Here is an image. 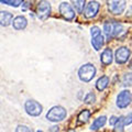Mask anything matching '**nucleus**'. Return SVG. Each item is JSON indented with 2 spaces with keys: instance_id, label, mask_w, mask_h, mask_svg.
Here are the masks:
<instances>
[{
  "instance_id": "1",
  "label": "nucleus",
  "mask_w": 132,
  "mask_h": 132,
  "mask_svg": "<svg viewBox=\"0 0 132 132\" xmlns=\"http://www.w3.org/2000/svg\"><path fill=\"white\" fill-rule=\"evenodd\" d=\"M67 116V112H66V109L62 106H55L48 110V112L46 114V118L48 121L52 122H59L64 120Z\"/></svg>"
},
{
  "instance_id": "2",
  "label": "nucleus",
  "mask_w": 132,
  "mask_h": 132,
  "mask_svg": "<svg viewBox=\"0 0 132 132\" xmlns=\"http://www.w3.org/2000/svg\"><path fill=\"white\" fill-rule=\"evenodd\" d=\"M96 75V67L93 64H85L78 71V77L81 81L88 82Z\"/></svg>"
},
{
  "instance_id": "3",
  "label": "nucleus",
  "mask_w": 132,
  "mask_h": 132,
  "mask_svg": "<svg viewBox=\"0 0 132 132\" xmlns=\"http://www.w3.org/2000/svg\"><path fill=\"white\" fill-rule=\"evenodd\" d=\"M108 9L112 14L120 15L126 9L127 1L126 0H107Z\"/></svg>"
},
{
  "instance_id": "4",
  "label": "nucleus",
  "mask_w": 132,
  "mask_h": 132,
  "mask_svg": "<svg viewBox=\"0 0 132 132\" xmlns=\"http://www.w3.org/2000/svg\"><path fill=\"white\" fill-rule=\"evenodd\" d=\"M122 24L116 21H111V22H106L104 24V30L106 32V34L108 38H112V36H117L121 33L122 31Z\"/></svg>"
},
{
  "instance_id": "5",
  "label": "nucleus",
  "mask_w": 132,
  "mask_h": 132,
  "mask_svg": "<svg viewBox=\"0 0 132 132\" xmlns=\"http://www.w3.org/2000/svg\"><path fill=\"white\" fill-rule=\"evenodd\" d=\"M24 109H26L27 113L29 116H32V117H38L42 113L43 110L42 106L35 100H28L24 105Z\"/></svg>"
},
{
  "instance_id": "6",
  "label": "nucleus",
  "mask_w": 132,
  "mask_h": 132,
  "mask_svg": "<svg viewBox=\"0 0 132 132\" xmlns=\"http://www.w3.org/2000/svg\"><path fill=\"white\" fill-rule=\"evenodd\" d=\"M92 44L94 48L96 50V51H99L102 45H104L105 41H104V36L101 35V32H100V29H99L98 27H94L92 29Z\"/></svg>"
},
{
  "instance_id": "7",
  "label": "nucleus",
  "mask_w": 132,
  "mask_h": 132,
  "mask_svg": "<svg viewBox=\"0 0 132 132\" xmlns=\"http://www.w3.org/2000/svg\"><path fill=\"white\" fill-rule=\"evenodd\" d=\"M36 13L41 20H45L48 18L50 13H51V5L46 0H41L36 8Z\"/></svg>"
},
{
  "instance_id": "8",
  "label": "nucleus",
  "mask_w": 132,
  "mask_h": 132,
  "mask_svg": "<svg viewBox=\"0 0 132 132\" xmlns=\"http://www.w3.org/2000/svg\"><path fill=\"white\" fill-rule=\"evenodd\" d=\"M59 10H60L61 15L63 16L65 20H67V21H72V20L75 18V11L73 10L72 6L67 2H62L60 5Z\"/></svg>"
},
{
  "instance_id": "9",
  "label": "nucleus",
  "mask_w": 132,
  "mask_h": 132,
  "mask_svg": "<svg viewBox=\"0 0 132 132\" xmlns=\"http://www.w3.org/2000/svg\"><path fill=\"white\" fill-rule=\"evenodd\" d=\"M131 102V93L129 90H123L117 97V106L119 108H127Z\"/></svg>"
},
{
  "instance_id": "10",
  "label": "nucleus",
  "mask_w": 132,
  "mask_h": 132,
  "mask_svg": "<svg viewBox=\"0 0 132 132\" xmlns=\"http://www.w3.org/2000/svg\"><path fill=\"white\" fill-rule=\"evenodd\" d=\"M130 57V50L122 46L116 51V62L117 64H125Z\"/></svg>"
},
{
  "instance_id": "11",
  "label": "nucleus",
  "mask_w": 132,
  "mask_h": 132,
  "mask_svg": "<svg viewBox=\"0 0 132 132\" xmlns=\"http://www.w3.org/2000/svg\"><path fill=\"white\" fill-rule=\"evenodd\" d=\"M99 8H100V5L99 2L97 1H90L87 6H86V9H85V16L86 18H95L97 15L98 11H99Z\"/></svg>"
},
{
  "instance_id": "12",
  "label": "nucleus",
  "mask_w": 132,
  "mask_h": 132,
  "mask_svg": "<svg viewBox=\"0 0 132 132\" xmlns=\"http://www.w3.org/2000/svg\"><path fill=\"white\" fill-rule=\"evenodd\" d=\"M12 18H13V15H12V13H10V12L0 11V26H2V27L10 26Z\"/></svg>"
},
{
  "instance_id": "13",
  "label": "nucleus",
  "mask_w": 132,
  "mask_h": 132,
  "mask_svg": "<svg viewBox=\"0 0 132 132\" xmlns=\"http://www.w3.org/2000/svg\"><path fill=\"white\" fill-rule=\"evenodd\" d=\"M100 61L104 65H110L112 63V51L110 48H106L104 52L101 53L100 56Z\"/></svg>"
},
{
  "instance_id": "14",
  "label": "nucleus",
  "mask_w": 132,
  "mask_h": 132,
  "mask_svg": "<svg viewBox=\"0 0 132 132\" xmlns=\"http://www.w3.org/2000/svg\"><path fill=\"white\" fill-rule=\"evenodd\" d=\"M12 24H13V28L15 29V30H23V29H26L27 24H28V21H27V19L24 18V16L19 15L13 20Z\"/></svg>"
},
{
  "instance_id": "15",
  "label": "nucleus",
  "mask_w": 132,
  "mask_h": 132,
  "mask_svg": "<svg viewBox=\"0 0 132 132\" xmlns=\"http://www.w3.org/2000/svg\"><path fill=\"white\" fill-rule=\"evenodd\" d=\"M108 84H109V77L108 76H101L96 82V87L98 90H104L108 87Z\"/></svg>"
},
{
  "instance_id": "16",
  "label": "nucleus",
  "mask_w": 132,
  "mask_h": 132,
  "mask_svg": "<svg viewBox=\"0 0 132 132\" xmlns=\"http://www.w3.org/2000/svg\"><path fill=\"white\" fill-rule=\"evenodd\" d=\"M106 121H107V118L105 117V116H102V117H99V118H97L96 120L93 122V125H92V127H90V129L94 130V131L95 130H98L99 128H101V127L105 126Z\"/></svg>"
},
{
  "instance_id": "17",
  "label": "nucleus",
  "mask_w": 132,
  "mask_h": 132,
  "mask_svg": "<svg viewBox=\"0 0 132 132\" xmlns=\"http://www.w3.org/2000/svg\"><path fill=\"white\" fill-rule=\"evenodd\" d=\"M71 1L77 12L80 13V12L84 11V7L86 6V0H71Z\"/></svg>"
},
{
  "instance_id": "18",
  "label": "nucleus",
  "mask_w": 132,
  "mask_h": 132,
  "mask_svg": "<svg viewBox=\"0 0 132 132\" xmlns=\"http://www.w3.org/2000/svg\"><path fill=\"white\" fill-rule=\"evenodd\" d=\"M90 114H92V112H90L89 110H86V109L82 110L79 112V114H78V120L81 122H87L90 118Z\"/></svg>"
},
{
  "instance_id": "19",
  "label": "nucleus",
  "mask_w": 132,
  "mask_h": 132,
  "mask_svg": "<svg viewBox=\"0 0 132 132\" xmlns=\"http://www.w3.org/2000/svg\"><path fill=\"white\" fill-rule=\"evenodd\" d=\"M23 0H0L1 3H5V5L11 6V7H19L22 3Z\"/></svg>"
},
{
  "instance_id": "20",
  "label": "nucleus",
  "mask_w": 132,
  "mask_h": 132,
  "mask_svg": "<svg viewBox=\"0 0 132 132\" xmlns=\"http://www.w3.org/2000/svg\"><path fill=\"white\" fill-rule=\"evenodd\" d=\"M96 101V96H95V95L93 94V93H89L87 96L85 97V102L86 104H94V102Z\"/></svg>"
},
{
  "instance_id": "21",
  "label": "nucleus",
  "mask_w": 132,
  "mask_h": 132,
  "mask_svg": "<svg viewBox=\"0 0 132 132\" xmlns=\"http://www.w3.org/2000/svg\"><path fill=\"white\" fill-rule=\"evenodd\" d=\"M15 132H31V129H30L29 127H27V126H22V125H20V126L16 127Z\"/></svg>"
},
{
  "instance_id": "22",
  "label": "nucleus",
  "mask_w": 132,
  "mask_h": 132,
  "mask_svg": "<svg viewBox=\"0 0 132 132\" xmlns=\"http://www.w3.org/2000/svg\"><path fill=\"white\" fill-rule=\"evenodd\" d=\"M117 120H118V118L117 117H111L110 118V121H109V123H110V126H114L116 125V122H117Z\"/></svg>"
},
{
  "instance_id": "23",
  "label": "nucleus",
  "mask_w": 132,
  "mask_h": 132,
  "mask_svg": "<svg viewBox=\"0 0 132 132\" xmlns=\"http://www.w3.org/2000/svg\"><path fill=\"white\" fill-rule=\"evenodd\" d=\"M57 131H59V127H52L51 132H57Z\"/></svg>"
},
{
  "instance_id": "24",
  "label": "nucleus",
  "mask_w": 132,
  "mask_h": 132,
  "mask_svg": "<svg viewBox=\"0 0 132 132\" xmlns=\"http://www.w3.org/2000/svg\"><path fill=\"white\" fill-rule=\"evenodd\" d=\"M38 132H43V131H38Z\"/></svg>"
}]
</instances>
